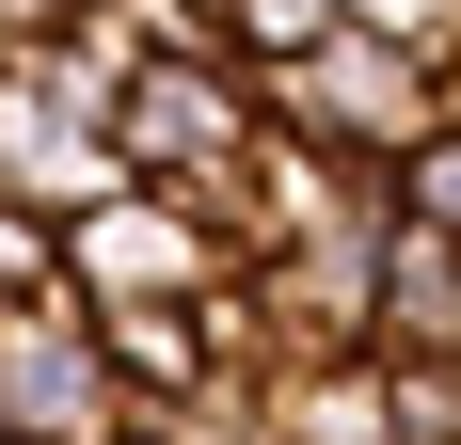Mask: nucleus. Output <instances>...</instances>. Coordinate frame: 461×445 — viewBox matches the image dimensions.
<instances>
[{
	"label": "nucleus",
	"mask_w": 461,
	"mask_h": 445,
	"mask_svg": "<svg viewBox=\"0 0 461 445\" xmlns=\"http://www.w3.org/2000/svg\"><path fill=\"white\" fill-rule=\"evenodd\" d=\"M255 95H271V128L334 143V159H366V176H398V159L446 128V80H429V48H414V32H382V16H334L319 48L255 64Z\"/></svg>",
	"instance_id": "nucleus-1"
},
{
	"label": "nucleus",
	"mask_w": 461,
	"mask_h": 445,
	"mask_svg": "<svg viewBox=\"0 0 461 445\" xmlns=\"http://www.w3.org/2000/svg\"><path fill=\"white\" fill-rule=\"evenodd\" d=\"M255 128H271V95H255V48L239 32H191V48H143L128 112H112V159H128V191H223L239 159H255Z\"/></svg>",
	"instance_id": "nucleus-2"
},
{
	"label": "nucleus",
	"mask_w": 461,
	"mask_h": 445,
	"mask_svg": "<svg viewBox=\"0 0 461 445\" xmlns=\"http://www.w3.org/2000/svg\"><path fill=\"white\" fill-rule=\"evenodd\" d=\"M0 413H16V445H143V398L112 382L80 286H48V303L0 334Z\"/></svg>",
	"instance_id": "nucleus-3"
},
{
	"label": "nucleus",
	"mask_w": 461,
	"mask_h": 445,
	"mask_svg": "<svg viewBox=\"0 0 461 445\" xmlns=\"http://www.w3.org/2000/svg\"><path fill=\"white\" fill-rule=\"evenodd\" d=\"M223 270L239 255L176 207V191H112V207L64 222V286H80V303H207Z\"/></svg>",
	"instance_id": "nucleus-4"
},
{
	"label": "nucleus",
	"mask_w": 461,
	"mask_h": 445,
	"mask_svg": "<svg viewBox=\"0 0 461 445\" xmlns=\"http://www.w3.org/2000/svg\"><path fill=\"white\" fill-rule=\"evenodd\" d=\"M382 350L398 366H461V239L398 222V255H382Z\"/></svg>",
	"instance_id": "nucleus-5"
},
{
	"label": "nucleus",
	"mask_w": 461,
	"mask_h": 445,
	"mask_svg": "<svg viewBox=\"0 0 461 445\" xmlns=\"http://www.w3.org/2000/svg\"><path fill=\"white\" fill-rule=\"evenodd\" d=\"M271 413H286V445H414L382 350H350V366H271Z\"/></svg>",
	"instance_id": "nucleus-6"
},
{
	"label": "nucleus",
	"mask_w": 461,
	"mask_h": 445,
	"mask_svg": "<svg viewBox=\"0 0 461 445\" xmlns=\"http://www.w3.org/2000/svg\"><path fill=\"white\" fill-rule=\"evenodd\" d=\"M95 350H112V382H128L143 413L159 398H191V382H207V303H95Z\"/></svg>",
	"instance_id": "nucleus-7"
},
{
	"label": "nucleus",
	"mask_w": 461,
	"mask_h": 445,
	"mask_svg": "<svg viewBox=\"0 0 461 445\" xmlns=\"http://www.w3.org/2000/svg\"><path fill=\"white\" fill-rule=\"evenodd\" d=\"M143 445H286V413H271V382H255V366H207L191 398L143 413Z\"/></svg>",
	"instance_id": "nucleus-8"
},
{
	"label": "nucleus",
	"mask_w": 461,
	"mask_h": 445,
	"mask_svg": "<svg viewBox=\"0 0 461 445\" xmlns=\"http://www.w3.org/2000/svg\"><path fill=\"white\" fill-rule=\"evenodd\" d=\"M48 286H64V222L32 191H0V303H48Z\"/></svg>",
	"instance_id": "nucleus-9"
},
{
	"label": "nucleus",
	"mask_w": 461,
	"mask_h": 445,
	"mask_svg": "<svg viewBox=\"0 0 461 445\" xmlns=\"http://www.w3.org/2000/svg\"><path fill=\"white\" fill-rule=\"evenodd\" d=\"M398 222H429V239H461V128H429L414 159H398Z\"/></svg>",
	"instance_id": "nucleus-10"
},
{
	"label": "nucleus",
	"mask_w": 461,
	"mask_h": 445,
	"mask_svg": "<svg viewBox=\"0 0 461 445\" xmlns=\"http://www.w3.org/2000/svg\"><path fill=\"white\" fill-rule=\"evenodd\" d=\"M334 16H350V0H239V48H255V64H286V48H319Z\"/></svg>",
	"instance_id": "nucleus-11"
},
{
	"label": "nucleus",
	"mask_w": 461,
	"mask_h": 445,
	"mask_svg": "<svg viewBox=\"0 0 461 445\" xmlns=\"http://www.w3.org/2000/svg\"><path fill=\"white\" fill-rule=\"evenodd\" d=\"M350 16H382V32H414V48H446V32H461V0H350Z\"/></svg>",
	"instance_id": "nucleus-12"
},
{
	"label": "nucleus",
	"mask_w": 461,
	"mask_h": 445,
	"mask_svg": "<svg viewBox=\"0 0 461 445\" xmlns=\"http://www.w3.org/2000/svg\"><path fill=\"white\" fill-rule=\"evenodd\" d=\"M0 64H16V48H0Z\"/></svg>",
	"instance_id": "nucleus-13"
}]
</instances>
